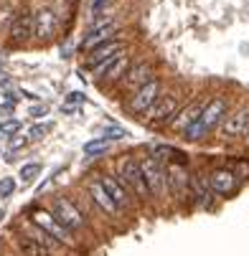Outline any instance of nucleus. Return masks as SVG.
Returning <instances> with one entry per match:
<instances>
[{
  "instance_id": "obj_36",
  "label": "nucleus",
  "mask_w": 249,
  "mask_h": 256,
  "mask_svg": "<svg viewBox=\"0 0 249 256\" xmlns=\"http://www.w3.org/2000/svg\"><path fill=\"white\" fill-rule=\"evenodd\" d=\"M0 140H3V134H0Z\"/></svg>"
},
{
  "instance_id": "obj_1",
  "label": "nucleus",
  "mask_w": 249,
  "mask_h": 256,
  "mask_svg": "<svg viewBox=\"0 0 249 256\" xmlns=\"http://www.w3.org/2000/svg\"><path fill=\"white\" fill-rule=\"evenodd\" d=\"M226 109H229V104H226L224 96L208 99L206 106H203V112L198 114V120H196L188 130H183V137H186V140H201V137H206L213 127L221 124V122L226 120Z\"/></svg>"
},
{
  "instance_id": "obj_8",
  "label": "nucleus",
  "mask_w": 249,
  "mask_h": 256,
  "mask_svg": "<svg viewBox=\"0 0 249 256\" xmlns=\"http://www.w3.org/2000/svg\"><path fill=\"white\" fill-rule=\"evenodd\" d=\"M117 30H120V26L112 18L104 20V23H97V26H89V30L84 33V38H82V48L92 51V48H97L102 44H110L117 36Z\"/></svg>"
},
{
  "instance_id": "obj_19",
  "label": "nucleus",
  "mask_w": 249,
  "mask_h": 256,
  "mask_svg": "<svg viewBox=\"0 0 249 256\" xmlns=\"http://www.w3.org/2000/svg\"><path fill=\"white\" fill-rule=\"evenodd\" d=\"M54 33H56V13L51 8H41L36 13V38L51 41Z\"/></svg>"
},
{
  "instance_id": "obj_20",
  "label": "nucleus",
  "mask_w": 249,
  "mask_h": 256,
  "mask_svg": "<svg viewBox=\"0 0 249 256\" xmlns=\"http://www.w3.org/2000/svg\"><path fill=\"white\" fill-rule=\"evenodd\" d=\"M203 106H206V99H198V102H191L181 114H175V120L170 122V127L173 130H178V132H183V130H188L196 120H198V114L203 112Z\"/></svg>"
},
{
  "instance_id": "obj_14",
  "label": "nucleus",
  "mask_w": 249,
  "mask_h": 256,
  "mask_svg": "<svg viewBox=\"0 0 249 256\" xmlns=\"http://www.w3.org/2000/svg\"><path fill=\"white\" fill-rule=\"evenodd\" d=\"M87 193H89V198H92V203L99 208V210H104L107 216H120V208H117V203L107 196V190L102 188V182L94 178L89 186H87Z\"/></svg>"
},
{
  "instance_id": "obj_23",
  "label": "nucleus",
  "mask_w": 249,
  "mask_h": 256,
  "mask_svg": "<svg viewBox=\"0 0 249 256\" xmlns=\"http://www.w3.org/2000/svg\"><path fill=\"white\" fill-rule=\"evenodd\" d=\"M107 8H110V0H92V6H89V16H92V20H89V23H94L97 18H102Z\"/></svg>"
},
{
  "instance_id": "obj_33",
  "label": "nucleus",
  "mask_w": 249,
  "mask_h": 256,
  "mask_svg": "<svg viewBox=\"0 0 249 256\" xmlns=\"http://www.w3.org/2000/svg\"><path fill=\"white\" fill-rule=\"evenodd\" d=\"M11 112H13V104H11V102H6V104H0V117H3V114L8 117Z\"/></svg>"
},
{
  "instance_id": "obj_25",
  "label": "nucleus",
  "mask_w": 249,
  "mask_h": 256,
  "mask_svg": "<svg viewBox=\"0 0 249 256\" xmlns=\"http://www.w3.org/2000/svg\"><path fill=\"white\" fill-rule=\"evenodd\" d=\"M51 122H44V124H33L31 127V132H28V140H44L49 132H51Z\"/></svg>"
},
{
  "instance_id": "obj_24",
  "label": "nucleus",
  "mask_w": 249,
  "mask_h": 256,
  "mask_svg": "<svg viewBox=\"0 0 249 256\" xmlns=\"http://www.w3.org/2000/svg\"><path fill=\"white\" fill-rule=\"evenodd\" d=\"M39 172H41V165L39 162H28V165L21 168V180L23 182H31L33 178H39Z\"/></svg>"
},
{
  "instance_id": "obj_34",
  "label": "nucleus",
  "mask_w": 249,
  "mask_h": 256,
  "mask_svg": "<svg viewBox=\"0 0 249 256\" xmlns=\"http://www.w3.org/2000/svg\"><path fill=\"white\" fill-rule=\"evenodd\" d=\"M8 84V74H6V71H0V86H6Z\"/></svg>"
},
{
  "instance_id": "obj_18",
  "label": "nucleus",
  "mask_w": 249,
  "mask_h": 256,
  "mask_svg": "<svg viewBox=\"0 0 249 256\" xmlns=\"http://www.w3.org/2000/svg\"><path fill=\"white\" fill-rule=\"evenodd\" d=\"M208 182H211V190H213V193L229 196V193L236 188V175H234L231 170H226V168H219V170L211 172Z\"/></svg>"
},
{
  "instance_id": "obj_13",
  "label": "nucleus",
  "mask_w": 249,
  "mask_h": 256,
  "mask_svg": "<svg viewBox=\"0 0 249 256\" xmlns=\"http://www.w3.org/2000/svg\"><path fill=\"white\" fill-rule=\"evenodd\" d=\"M127 66H130V56L122 51L120 56H115L107 66H102L99 71H97V76H99V84H112V82H117V79H122L125 76V71H127Z\"/></svg>"
},
{
  "instance_id": "obj_28",
  "label": "nucleus",
  "mask_w": 249,
  "mask_h": 256,
  "mask_svg": "<svg viewBox=\"0 0 249 256\" xmlns=\"http://www.w3.org/2000/svg\"><path fill=\"white\" fill-rule=\"evenodd\" d=\"M127 137V130H122V127H104V140L110 142V140H125Z\"/></svg>"
},
{
  "instance_id": "obj_15",
  "label": "nucleus",
  "mask_w": 249,
  "mask_h": 256,
  "mask_svg": "<svg viewBox=\"0 0 249 256\" xmlns=\"http://www.w3.org/2000/svg\"><path fill=\"white\" fill-rule=\"evenodd\" d=\"M97 180L102 182V188L107 190V196L117 203L120 210H122V208H130V193H127V188L122 186L117 178H112V175H99Z\"/></svg>"
},
{
  "instance_id": "obj_7",
  "label": "nucleus",
  "mask_w": 249,
  "mask_h": 256,
  "mask_svg": "<svg viewBox=\"0 0 249 256\" xmlns=\"http://www.w3.org/2000/svg\"><path fill=\"white\" fill-rule=\"evenodd\" d=\"M178 104H181V99H178V94H160V99L153 104V109L148 112V122L155 124V127H163V124H170L175 120V112H178Z\"/></svg>"
},
{
  "instance_id": "obj_17",
  "label": "nucleus",
  "mask_w": 249,
  "mask_h": 256,
  "mask_svg": "<svg viewBox=\"0 0 249 256\" xmlns=\"http://www.w3.org/2000/svg\"><path fill=\"white\" fill-rule=\"evenodd\" d=\"M150 79H155L153 76V68H150V64H145V61H140V64H135L130 71H127V79H125V89L127 92H137L140 86H145Z\"/></svg>"
},
{
  "instance_id": "obj_21",
  "label": "nucleus",
  "mask_w": 249,
  "mask_h": 256,
  "mask_svg": "<svg viewBox=\"0 0 249 256\" xmlns=\"http://www.w3.org/2000/svg\"><path fill=\"white\" fill-rule=\"evenodd\" d=\"M188 190L193 193V198L201 203V206H208L211 203V182L206 180V175L203 172H193L191 178H188Z\"/></svg>"
},
{
  "instance_id": "obj_32",
  "label": "nucleus",
  "mask_w": 249,
  "mask_h": 256,
  "mask_svg": "<svg viewBox=\"0 0 249 256\" xmlns=\"http://www.w3.org/2000/svg\"><path fill=\"white\" fill-rule=\"evenodd\" d=\"M8 20H11V8L3 6V8H0V26H6ZM11 23H13V20H11Z\"/></svg>"
},
{
  "instance_id": "obj_12",
  "label": "nucleus",
  "mask_w": 249,
  "mask_h": 256,
  "mask_svg": "<svg viewBox=\"0 0 249 256\" xmlns=\"http://www.w3.org/2000/svg\"><path fill=\"white\" fill-rule=\"evenodd\" d=\"M18 248L26 254V256H51V238L46 234H39V236H18L16 238Z\"/></svg>"
},
{
  "instance_id": "obj_16",
  "label": "nucleus",
  "mask_w": 249,
  "mask_h": 256,
  "mask_svg": "<svg viewBox=\"0 0 249 256\" xmlns=\"http://www.w3.org/2000/svg\"><path fill=\"white\" fill-rule=\"evenodd\" d=\"M165 182L173 188L175 196H183V193L188 190V175H186L183 162H170V165H165Z\"/></svg>"
},
{
  "instance_id": "obj_27",
  "label": "nucleus",
  "mask_w": 249,
  "mask_h": 256,
  "mask_svg": "<svg viewBox=\"0 0 249 256\" xmlns=\"http://www.w3.org/2000/svg\"><path fill=\"white\" fill-rule=\"evenodd\" d=\"M16 193V180L13 178H0V198H11Z\"/></svg>"
},
{
  "instance_id": "obj_4",
  "label": "nucleus",
  "mask_w": 249,
  "mask_h": 256,
  "mask_svg": "<svg viewBox=\"0 0 249 256\" xmlns=\"http://www.w3.org/2000/svg\"><path fill=\"white\" fill-rule=\"evenodd\" d=\"M140 172H142V180H145V186H148V193L153 198H163L168 182H165V168L160 165V160L155 155L142 158L140 160Z\"/></svg>"
},
{
  "instance_id": "obj_30",
  "label": "nucleus",
  "mask_w": 249,
  "mask_h": 256,
  "mask_svg": "<svg viewBox=\"0 0 249 256\" xmlns=\"http://www.w3.org/2000/svg\"><path fill=\"white\" fill-rule=\"evenodd\" d=\"M26 144H28V137L18 134L16 140H11V150H21V148H26Z\"/></svg>"
},
{
  "instance_id": "obj_2",
  "label": "nucleus",
  "mask_w": 249,
  "mask_h": 256,
  "mask_svg": "<svg viewBox=\"0 0 249 256\" xmlns=\"http://www.w3.org/2000/svg\"><path fill=\"white\" fill-rule=\"evenodd\" d=\"M51 216L59 221V226H61L64 231H69L71 236L79 234V231L87 226L82 210L71 203V200H66V198H56V200L51 203Z\"/></svg>"
},
{
  "instance_id": "obj_31",
  "label": "nucleus",
  "mask_w": 249,
  "mask_h": 256,
  "mask_svg": "<svg viewBox=\"0 0 249 256\" xmlns=\"http://www.w3.org/2000/svg\"><path fill=\"white\" fill-rule=\"evenodd\" d=\"M66 102H69V104H82V102H84V94H82V92H71V94L66 96ZM69 104H66V106H69Z\"/></svg>"
},
{
  "instance_id": "obj_29",
  "label": "nucleus",
  "mask_w": 249,
  "mask_h": 256,
  "mask_svg": "<svg viewBox=\"0 0 249 256\" xmlns=\"http://www.w3.org/2000/svg\"><path fill=\"white\" fill-rule=\"evenodd\" d=\"M46 114H49V106L46 104H36L31 109V117H46Z\"/></svg>"
},
{
  "instance_id": "obj_6",
  "label": "nucleus",
  "mask_w": 249,
  "mask_h": 256,
  "mask_svg": "<svg viewBox=\"0 0 249 256\" xmlns=\"http://www.w3.org/2000/svg\"><path fill=\"white\" fill-rule=\"evenodd\" d=\"M160 99V79L155 76V79H150L145 86H140L132 96H130V102H127V109L132 114H137V117H142V114H148L150 109H153V104Z\"/></svg>"
},
{
  "instance_id": "obj_11",
  "label": "nucleus",
  "mask_w": 249,
  "mask_h": 256,
  "mask_svg": "<svg viewBox=\"0 0 249 256\" xmlns=\"http://www.w3.org/2000/svg\"><path fill=\"white\" fill-rule=\"evenodd\" d=\"M246 132H249V106L239 109V112H234L231 117H226L221 122V137L224 140H236Z\"/></svg>"
},
{
  "instance_id": "obj_35",
  "label": "nucleus",
  "mask_w": 249,
  "mask_h": 256,
  "mask_svg": "<svg viewBox=\"0 0 249 256\" xmlns=\"http://www.w3.org/2000/svg\"><path fill=\"white\" fill-rule=\"evenodd\" d=\"M246 144H249V132H246Z\"/></svg>"
},
{
  "instance_id": "obj_26",
  "label": "nucleus",
  "mask_w": 249,
  "mask_h": 256,
  "mask_svg": "<svg viewBox=\"0 0 249 256\" xmlns=\"http://www.w3.org/2000/svg\"><path fill=\"white\" fill-rule=\"evenodd\" d=\"M21 127H23L21 120H6L3 124H0V134H3V137H11V134H16Z\"/></svg>"
},
{
  "instance_id": "obj_3",
  "label": "nucleus",
  "mask_w": 249,
  "mask_h": 256,
  "mask_svg": "<svg viewBox=\"0 0 249 256\" xmlns=\"http://www.w3.org/2000/svg\"><path fill=\"white\" fill-rule=\"evenodd\" d=\"M117 172H120V182L125 188H130L140 200H145L150 196L145 180H142V172H140V162L135 158H120L117 160Z\"/></svg>"
},
{
  "instance_id": "obj_5",
  "label": "nucleus",
  "mask_w": 249,
  "mask_h": 256,
  "mask_svg": "<svg viewBox=\"0 0 249 256\" xmlns=\"http://www.w3.org/2000/svg\"><path fill=\"white\" fill-rule=\"evenodd\" d=\"M31 224L36 228H41V234H46L49 238H54L56 244H64V246H74V236L69 231H64L59 226V221L49 213V210H41V208H33L31 210Z\"/></svg>"
},
{
  "instance_id": "obj_22",
  "label": "nucleus",
  "mask_w": 249,
  "mask_h": 256,
  "mask_svg": "<svg viewBox=\"0 0 249 256\" xmlns=\"http://www.w3.org/2000/svg\"><path fill=\"white\" fill-rule=\"evenodd\" d=\"M107 150H110V142H107L104 137L84 142V155H87V158H97V155H104Z\"/></svg>"
},
{
  "instance_id": "obj_10",
  "label": "nucleus",
  "mask_w": 249,
  "mask_h": 256,
  "mask_svg": "<svg viewBox=\"0 0 249 256\" xmlns=\"http://www.w3.org/2000/svg\"><path fill=\"white\" fill-rule=\"evenodd\" d=\"M125 51V44L120 41V38H112L110 44H102V46H97V48H92L89 51V58H87V68H102V66H107L115 56H120Z\"/></svg>"
},
{
  "instance_id": "obj_9",
  "label": "nucleus",
  "mask_w": 249,
  "mask_h": 256,
  "mask_svg": "<svg viewBox=\"0 0 249 256\" xmlns=\"http://www.w3.org/2000/svg\"><path fill=\"white\" fill-rule=\"evenodd\" d=\"M33 36H36V16L31 10H21L11 23V41L16 46H23L33 38Z\"/></svg>"
}]
</instances>
